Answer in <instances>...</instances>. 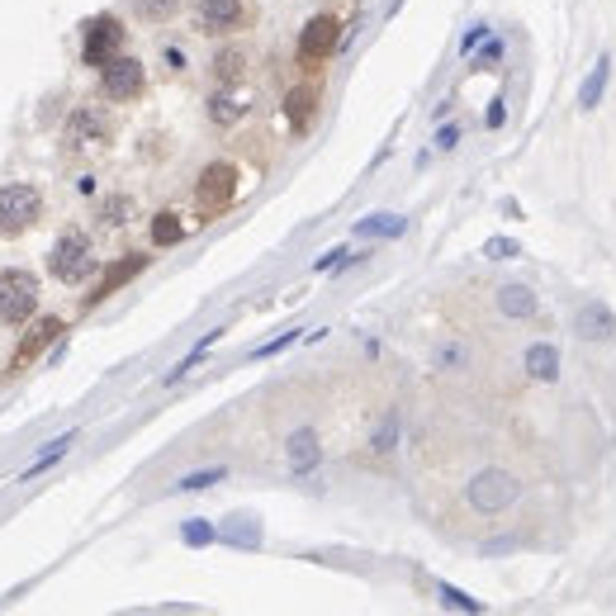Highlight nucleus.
I'll return each mask as SVG.
<instances>
[{
  "mask_svg": "<svg viewBox=\"0 0 616 616\" xmlns=\"http://www.w3.org/2000/svg\"><path fill=\"white\" fill-rule=\"evenodd\" d=\"M48 271H53V280H62V285H81V280L95 271V242H91V233L67 228V233L53 242V252H48Z\"/></svg>",
  "mask_w": 616,
  "mask_h": 616,
  "instance_id": "f257e3e1",
  "label": "nucleus"
},
{
  "mask_svg": "<svg viewBox=\"0 0 616 616\" xmlns=\"http://www.w3.org/2000/svg\"><path fill=\"white\" fill-rule=\"evenodd\" d=\"M38 313V275L24 266H5L0 271V323L24 327Z\"/></svg>",
  "mask_w": 616,
  "mask_h": 616,
  "instance_id": "f03ea898",
  "label": "nucleus"
},
{
  "mask_svg": "<svg viewBox=\"0 0 616 616\" xmlns=\"http://www.w3.org/2000/svg\"><path fill=\"white\" fill-rule=\"evenodd\" d=\"M43 218V195L38 185L15 181V185H0V237H24Z\"/></svg>",
  "mask_w": 616,
  "mask_h": 616,
  "instance_id": "7ed1b4c3",
  "label": "nucleus"
},
{
  "mask_svg": "<svg viewBox=\"0 0 616 616\" xmlns=\"http://www.w3.org/2000/svg\"><path fill=\"white\" fill-rule=\"evenodd\" d=\"M517 498H522V484H517V474H508V470L474 474L470 489H465V503H470L474 512H484V517H493V512H508Z\"/></svg>",
  "mask_w": 616,
  "mask_h": 616,
  "instance_id": "20e7f679",
  "label": "nucleus"
},
{
  "mask_svg": "<svg viewBox=\"0 0 616 616\" xmlns=\"http://www.w3.org/2000/svg\"><path fill=\"white\" fill-rule=\"evenodd\" d=\"M100 91H105V100H138V95L147 91V67L138 62V57H109L105 67H100Z\"/></svg>",
  "mask_w": 616,
  "mask_h": 616,
  "instance_id": "39448f33",
  "label": "nucleus"
},
{
  "mask_svg": "<svg viewBox=\"0 0 616 616\" xmlns=\"http://www.w3.org/2000/svg\"><path fill=\"white\" fill-rule=\"evenodd\" d=\"M337 38H342V24L332 15H313L304 24V34H299V67H308V72H318L327 57H332V48H337Z\"/></svg>",
  "mask_w": 616,
  "mask_h": 616,
  "instance_id": "423d86ee",
  "label": "nucleus"
},
{
  "mask_svg": "<svg viewBox=\"0 0 616 616\" xmlns=\"http://www.w3.org/2000/svg\"><path fill=\"white\" fill-rule=\"evenodd\" d=\"M195 200H200V214H218L237 200V166L233 162H209L200 171V185H195Z\"/></svg>",
  "mask_w": 616,
  "mask_h": 616,
  "instance_id": "0eeeda50",
  "label": "nucleus"
},
{
  "mask_svg": "<svg viewBox=\"0 0 616 616\" xmlns=\"http://www.w3.org/2000/svg\"><path fill=\"white\" fill-rule=\"evenodd\" d=\"M124 48V24L114 15H95L86 24V38H81V62L86 67H105L109 57H119Z\"/></svg>",
  "mask_w": 616,
  "mask_h": 616,
  "instance_id": "6e6552de",
  "label": "nucleus"
},
{
  "mask_svg": "<svg viewBox=\"0 0 616 616\" xmlns=\"http://www.w3.org/2000/svg\"><path fill=\"white\" fill-rule=\"evenodd\" d=\"M109 133H114V128H109V114H105V109H100V105H81L72 119H67L62 143L72 147V152H81V147H105Z\"/></svg>",
  "mask_w": 616,
  "mask_h": 616,
  "instance_id": "1a4fd4ad",
  "label": "nucleus"
},
{
  "mask_svg": "<svg viewBox=\"0 0 616 616\" xmlns=\"http://www.w3.org/2000/svg\"><path fill=\"white\" fill-rule=\"evenodd\" d=\"M195 19L204 34H237L247 24V0H195Z\"/></svg>",
  "mask_w": 616,
  "mask_h": 616,
  "instance_id": "9d476101",
  "label": "nucleus"
},
{
  "mask_svg": "<svg viewBox=\"0 0 616 616\" xmlns=\"http://www.w3.org/2000/svg\"><path fill=\"white\" fill-rule=\"evenodd\" d=\"M67 327H62V318H38V323H29V332L19 337V346H15V356H10V370H29V365L48 351V346L62 337Z\"/></svg>",
  "mask_w": 616,
  "mask_h": 616,
  "instance_id": "9b49d317",
  "label": "nucleus"
},
{
  "mask_svg": "<svg viewBox=\"0 0 616 616\" xmlns=\"http://www.w3.org/2000/svg\"><path fill=\"white\" fill-rule=\"evenodd\" d=\"M147 266V256H124V261H114L105 275H100V285H95V294H91V304H100V299H109V294L119 290V285H128L133 275L143 271Z\"/></svg>",
  "mask_w": 616,
  "mask_h": 616,
  "instance_id": "f8f14e48",
  "label": "nucleus"
},
{
  "mask_svg": "<svg viewBox=\"0 0 616 616\" xmlns=\"http://www.w3.org/2000/svg\"><path fill=\"white\" fill-rule=\"evenodd\" d=\"M313 109H318V86H294L285 95V119H290L294 133H304L313 124Z\"/></svg>",
  "mask_w": 616,
  "mask_h": 616,
  "instance_id": "ddd939ff",
  "label": "nucleus"
},
{
  "mask_svg": "<svg viewBox=\"0 0 616 616\" xmlns=\"http://www.w3.org/2000/svg\"><path fill=\"white\" fill-rule=\"evenodd\" d=\"M579 337H598V342H612V337H616V318L607 313V304H583V308H579Z\"/></svg>",
  "mask_w": 616,
  "mask_h": 616,
  "instance_id": "4468645a",
  "label": "nucleus"
},
{
  "mask_svg": "<svg viewBox=\"0 0 616 616\" xmlns=\"http://www.w3.org/2000/svg\"><path fill=\"white\" fill-rule=\"evenodd\" d=\"M526 370H531V380H555L560 375V351L555 346H531L526 351Z\"/></svg>",
  "mask_w": 616,
  "mask_h": 616,
  "instance_id": "2eb2a0df",
  "label": "nucleus"
},
{
  "mask_svg": "<svg viewBox=\"0 0 616 616\" xmlns=\"http://www.w3.org/2000/svg\"><path fill=\"white\" fill-rule=\"evenodd\" d=\"M498 304H503V313H512V318H531V313H536V294L522 290V285H503V290H498Z\"/></svg>",
  "mask_w": 616,
  "mask_h": 616,
  "instance_id": "dca6fc26",
  "label": "nucleus"
},
{
  "mask_svg": "<svg viewBox=\"0 0 616 616\" xmlns=\"http://www.w3.org/2000/svg\"><path fill=\"white\" fill-rule=\"evenodd\" d=\"M214 72H218V81H223V86H237V81L247 76V53H237V48H228V53H218Z\"/></svg>",
  "mask_w": 616,
  "mask_h": 616,
  "instance_id": "f3484780",
  "label": "nucleus"
},
{
  "mask_svg": "<svg viewBox=\"0 0 616 616\" xmlns=\"http://www.w3.org/2000/svg\"><path fill=\"white\" fill-rule=\"evenodd\" d=\"M181 237H185V228H181V218L176 214L152 218V242H157V247H171V242H181Z\"/></svg>",
  "mask_w": 616,
  "mask_h": 616,
  "instance_id": "a211bd4d",
  "label": "nucleus"
},
{
  "mask_svg": "<svg viewBox=\"0 0 616 616\" xmlns=\"http://www.w3.org/2000/svg\"><path fill=\"white\" fill-rule=\"evenodd\" d=\"M138 15L147 24H166V19L181 15V0H138Z\"/></svg>",
  "mask_w": 616,
  "mask_h": 616,
  "instance_id": "6ab92c4d",
  "label": "nucleus"
},
{
  "mask_svg": "<svg viewBox=\"0 0 616 616\" xmlns=\"http://www.w3.org/2000/svg\"><path fill=\"white\" fill-rule=\"evenodd\" d=\"M242 109H247V105H237L228 91L209 100V114H214V124H237V119H242Z\"/></svg>",
  "mask_w": 616,
  "mask_h": 616,
  "instance_id": "aec40b11",
  "label": "nucleus"
},
{
  "mask_svg": "<svg viewBox=\"0 0 616 616\" xmlns=\"http://www.w3.org/2000/svg\"><path fill=\"white\" fill-rule=\"evenodd\" d=\"M602 81H607V62H602V72L583 86V105H598V91H602Z\"/></svg>",
  "mask_w": 616,
  "mask_h": 616,
  "instance_id": "412c9836",
  "label": "nucleus"
},
{
  "mask_svg": "<svg viewBox=\"0 0 616 616\" xmlns=\"http://www.w3.org/2000/svg\"><path fill=\"white\" fill-rule=\"evenodd\" d=\"M124 209H128V200H109L105 204V223H109V228H119V223H124Z\"/></svg>",
  "mask_w": 616,
  "mask_h": 616,
  "instance_id": "4be33fe9",
  "label": "nucleus"
}]
</instances>
